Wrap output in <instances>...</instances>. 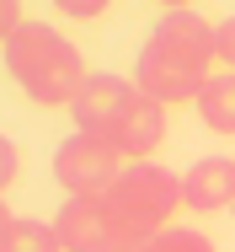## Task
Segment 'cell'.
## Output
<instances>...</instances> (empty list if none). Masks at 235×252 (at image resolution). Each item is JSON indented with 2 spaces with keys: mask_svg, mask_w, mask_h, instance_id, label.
<instances>
[{
  "mask_svg": "<svg viewBox=\"0 0 235 252\" xmlns=\"http://www.w3.org/2000/svg\"><path fill=\"white\" fill-rule=\"evenodd\" d=\"M214 22H203L198 11H160V22L134 54V86L166 107L198 102L214 81Z\"/></svg>",
  "mask_w": 235,
  "mask_h": 252,
  "instance_id": "cell-1",
  "label": "cell"
},
{
  "mask_svg": "<svg viewBox=\"0 0 235 252\" xmlns=\"http://www.w3.org/2000/svg\"><path fill=\"white\" fill-rule=\"evenodd\" d=\"M5 70L22 86V97L38 107H75L80 86L91 81L86 54L48 22H27L22 32L5 38Z\"/></svg>",
  "mask_w": 235,
  "mask_h": 252,
  "instance_id": "cell-2",
  "label": "cell"
},
{
  "mask_svg": "<svg viewBox=\"0 0 235 252\" xmlns=\"http://www.w3.org/2000/svg\"><path fill=\"white\" fill-rule=\"evenodd\" d=\"M107 204H112L123 236L150 242V236H160L166 220L177 215V204H182V177H177L171 166H160V161H129V172L107 188Z\"/></svg>",
  "mask_w": 235,
  "mask_h": 252,
  "instance_id": "cell-3",
  "label": "cell"
},
{
  "mask_svg": "<svg viewBox=\"0 0 235 252\" xmlns=\"http://www.w3.org/2000/svg\"><path fill=\"white\" fill-rule=\"evenodd\" d=\"M129 172V151L112 134H64L53 145V183L64 188V199H107V188Z\"/></svg>",
  "mask_w": 235,
  "mask_h": 252,
  "instance_id": "cell-4",
  "label": "cell"
},
{
  "mask_svg": "<svg viewBox=\"0 0 235 252\" xmlns=\"http://www.w3.org/2000/svg\"><path fill=\"white\" fill-rule=\"evenodd\" d=\"M134 102H139L134 75L123 81V75L91 70V81L80 86V97H75V107H70V118H75V129H86V134H118V124L129 118Z\"/></svg>",
  "mask_w": 235,
  "mask_h": 252,
  "instance_id": "cell-5",
  "label": "cell"
},
{
  "mask_svg": "<svg viewBox=\"0 0 235 252\" xmlns=\"http://www.w3.org/2000/svg\"><path fill=\"white\" fill-rule=\"evenodd\" d=\"M53 231H59L64 252H112L123 242V225L107 199H64L53 215Z\"/></svg>",
  "mask_w": 235,
  "mask_h": 252,
  "instance_id": "cell-6",
  "label": "cell"
},
{
  "mask_svg": "<svg viewBox=\"0 0 235 252\" xmlns=\"http://www.w3.org/2000/svg\"><path fill=\"white\" fill-rule=\"evenodd\" d=\"M182 204L198 215H219L235 204V161L230 156H198L182 172Z\"/></svg>",
  "mask_w": 235,
  "mask_h": 252,
  "instance_id": "cell-7",
  "label": "cell"
},
{
  "mask_svg": "<svg viewBox=\"0 0 235 252\" xmlns=\"http://www.w3.org/2000/svg\"><path fill=\"white\" fill-rule=\"evenodd\" d=\"M123 151H129V161H150V156L166 145V102H155V97H144L129 107V118L118 124V134H112Z\"/></svg>",
  "mask_w": 235,
  "mask_h": 252,
  "instance_id": "cell-8",
  "label": "cell"
},
{
  "mask_svg": "<svg viewBox=\"0 0 235 252\" xmlns=\"http://www.w3.org/2000/svg\"><path fill=\"white\" fill-rule=\"evenodd\" d=\"M0 252H64L53 220H32V215H11L0 204Z\"/></svg>",
  "mask_w": 235,
  "mask_h": 252,
  "instance_id": "cell-9",
  "label": "cell"
},
{
  "mask_svg": "<svg viewBox=\"0 0 235 252\" xmlns=\"http://www.w3.org/2000/svg\"><path fill=\"white\" fill-rule=\"evenodd\" d=\"M198 118H203V129L235 140V70L214 75V81L203 86V97H198Z\"/></svg>",
  "mask_w": 235,
  "mask_h": 252,
  "instance_id": "cell-10",
  "label": "cell"
},
{
  "mask_svg": "<svg viewBox=\"0 0 235 252\" xmlns=\"http://www.w3.org/2000/svg\"><path fill=\"white\" fill-rule=\"evenodd\" d=\"M150 252H214V242L192 225H166L160 236H150Z\"/></svg>",
  "mask_w": 235,
  "mask_h": 252,
  "instance_id": "cell-11",
  "label": "cell"
},
{
  "mask_svg": "<svg viewBox=\"0 0 235 252\" xmlns=\"http://www.w3.org/2000/svg\"><path fill=\"white\" fill-rule=\"evenodd\" d=\"M214 54H219V64H225V70H235V16L214 22Z\"/></svg>",
  "mask_w": 235,
  "mask_h": 252,
  "instance_id": "cell-12",
  "label": "cell"
},
{
  "mask_svg": "<svg viewBox=\"0 0 235 252\" xmlns=\"http://www.w3.org/2000/svg\"><path fill=\"white\" fill-rule=\"evenodd\" d=\"M107 5H112V0H53V11H59V16H75V22H96Z\"/></svg>",
  "mask_w": 235,
  "mask_h": 252,
  "instance_id": "cell-13",
  "label": "cell"
},
{
  "mask_svg": "<svg viewBox=\"0 0 235 252\" xmlns=\"http://www.w3.org/2000/svg\"><path fill=\"white\" fill-rule=\"evenodd\" d=\"M16 183V140H0V188Z\"/></svg>",
  "mask_w": 235,
  "mask_h": 252,
  "instance_id": "cell-14",
  "label": "cell"
},
{
  "mask_svg": "<svg viewBox=\"0 0 235 252\" xmlns=\"http://www.w3.org/2000/svg\"><path fill=\"white\" fill-rule=\"evenodd\" d=\"M22 27H27V22H22V5H16V0H0V32L11 38V32H22Z\"/></svg>",
  "mask_w": 235,
  "mask_h": 252,
  "instance_id": "cell-15",
  "label": "cell"
},
{
  "mask_svg": "<svg viewBox=\"0 0 235 252\" xmlns=\"http://www.w3.org/2000/svg\"><path fill=\"white\" fill-rule=\"evenodd\" d=\"M112 252H150V242H139V236H123V242H118Z\"/></svg>",
  "mask_w": 235,
  "mask_h": 252,
  "instance_id": "cell-16",
  "label": "cell"
},
{
  "mask_svg": "<svg viewBox=\"0 0 235 252\" xmlns=\"http://www.w3.org/2000/svg\"><path fill=\"white\" fill-rule=\"evenodd\" d=\"M160 11H192V0H160Z\"/></svg>",
  "mask_w": 235,
  "mask_h": 252,
  "instance_id": "cell-17",
  "label": "cell"
}]
</instances>
